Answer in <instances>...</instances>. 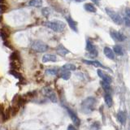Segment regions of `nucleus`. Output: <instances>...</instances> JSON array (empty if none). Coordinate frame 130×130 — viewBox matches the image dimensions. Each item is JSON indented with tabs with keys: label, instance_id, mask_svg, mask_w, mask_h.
Masks as SVG:
<instances>
[{
	"label": "nucleus",
	"instance_id": "c85d7f7f",
	"mask_svg": "<svg viewBox=\"0 0 130 130\" xmlns=\"http://www.w3.org/2000/svg\"><path fill=\"white\" fill-rule=\"evenodd\" d=\"M124 24H125L126 26L130 27V18H128V17L124 18Z\"/></svg>",
	"mask_w": 130,
	"mask_h": 130
},
{
	"label": "nucleus",
	"instance_id": "c756f323",
	"mask_svg": "<svg viewBox=\"0 0 130 130\" xmlns=\"http://www.w3.org/2000/svg\"><path fill=\"white\" fill-rule=\"evenodd\" d=\"M7 7L4 6V5H3V3L0 5V10H1L2 12H4L5 11H7Z\"/></svg>",
	"mask_w": 130,
	"mask_h": 130
},
{
	"label": "nucleus",
	"instance_id": "b1692460",
	"mask_svg": "<svg viewBox=\"0 0 130 130\" xmlns=\"http://www.w3.org/2000/svg\"><path fill=\"white\" fill-rule=\"evenodd\" d=\"M42 13L45 17H48L51 14V9L49 7H44L42 10Z\"/></svg>",
	"mask_w": 130,
	"mask_h": 130
},
{
	"label": "nucleus",
	"instance_id": "6ab92c4d",
	"mask_svg": "<svg viewBox=\"0 0 130 130\" xmlns=\"http://www.w3.org/2000/svg\"><path fill=\"white\" fill-rule=\"evenodd\" d=\"M9 32H8L7 29L5 28H2L1 31H0V36H1V38H3V40L6 41L7 38H8V36H9Z\"/></svg>",
	"mask_w": 130,
	"mask_h": 130
},
{
	"label": "nucleus",
	"instance_id": "412c9836",
	"mask_svg": "<svg viewBox=\"0 0 130 130\" xmlns=\"http://www.w3.org/2000/svg\"><path fill=\"white\" fill-rule=\"evenodd\" d=\"M113 51H114V52H115V54H116L118 55H124L123 49H122V47L120 46H118V45H116V46H114Z\"/></svg>",
	"mask_w": 130,
	"mask_h": 130
},
{
	"label": "nucleus",
	"instance_id": "5701e85b",
	"mask_svg": "<svg viewBox=\"0 0 130 130\" xmlns=\"http://www.w3.org/2000/svg\"><path fill=\"white\" fill-rule=\"evenodd\" d=\"M9 73H10L11 75L13 76H15V78L19 79V80H21L22 79V76H21V75H20V73L18 72H16L15 69H13V70H10L9 71Z\"/></svg>",
	"mask_w": 130,
	"mask_h": 130
},
{
	"label": "nucleus",
	"instance_id": "9d476101",
	"mask_svg": "<svg viewBox=\"0 0 130 130\" xmlns=\"http://www.w3.org/2000/svg\"><path fill=\"white\" fill-rule=\"evenodd\" d=\"M103 52H104V55L107 56V58H109L110 59H115V52H114V51H112L111 48L106 46L103 49Z\"/></svg>",
	"mask_w": 130,
	"mask_h": 130
},
{
	"label": "nucleus",
	"instance_id": "f8f14e48",
	"mask_svg": "<svg viewBox=\"0 0 130 130\" xmlns=\"http://www.w3.org/2000/svg\"><path fill=\"white\" fill-rule=\"evenodd\" d=\"M104 99H105V103L107 105L108 107H111L112 104H113V101H112V98L111 96L109 93H107L105 94V97H104Z\"/></svg>",
	"mask_w": 130,
	"mask_h": 130
},
{
	"label": "nucleus",
	"instance_id": "f3484780",
	"mask_svg": "<svg viewBox=\"0 0 130 130\" xmlns=\"http://www.w3.org/2000/svg\"><path fill=\"white\" fill-rule=\"evenodd\" d=\"M117 118H118V120H119L122 124H124L126 122V115L123 111H120L118 113Z\"/></svg>",
	"mask_w": 130,
	"mask_h": 130
},
{
	"label": "nucleus",
	"instance_id": "473e14b6",
	"mask_svg": "<svg viewBox=\"0 0 130 130\" xmlns=\"http://www.w3.org/2000/svg\"><path fill=\"white\" fill-rule=\"evenodd\" d=\"M4 2H5V0H0V3H1V4L4 3Z\"/></svg>",
	"mask_w": 130,
	"mask_h": 130
},
{
	"label": "nucleus",
	"instance_id": "4be33fe9",
	"mask_svg": "<svg viewBox=\"0 0 130 130\" xmlns=\"http://www.w3.org/2000/svg\"><path fill=\"white\" fill-rule=\"evenodd\" d=\"M63 70H69V71H72V70H76V66L72 63H67L64 64L62 67Z\"/></svg>",
	"mask_w": 130,
	"mask_h": 130
},
{
	"label": "nucleus",
	"instance_id": "f257e3e1",
	"mask_svg": "<svg viewBox=\"0 0 130 130\" xmlns=\"http://www.w3.org/2000/svg\"><path fill=\"white\" fill-rule=\"evenodd\" d=\"M95 104H96V100L94 98H92V97L87 98V99H85L83 101V103H81V111L86 114L90 113L94 110Z\"/></svg>",
	"mask_w": 130,
	"mask_h": 130
},
{
	"label": "nucleus",
	"instance_id": "72a5a7b5",
	"mask_svg": "<svg viewBox=\"0 0 130 130\" xmlns=\"http://www.w3.org/2000/svg\"><path fill=\"white\" fill-rule=\"evenodd\" d=\"M75 1H76V2H83V1H85V0H75Z\"/></svg>",
	"mask_w": 130,
	"mask_h": 130
},
{
	"label": "nucleus",
	"instance_id": "2f4dec72",
	"mask_svg": "<svg viewBox=\"0 0 130 130\" xmlns=\"http://www.w3.org/2000/svg\"><path fill=\"white\" fill-rule=\"evenodd\" d=\"M76 128L74 127V126H72V125H69L68 126V129H75Z\"/></svg>",
	"mask_w": 130,
	"mask_h": 130
},
{
	"label": "nucleus",
	"instance_id": "cd10ccee",
	"mask_svg": "<svg viewBox=\"0 0 130 130\" xmlns=\"http://www.w3.org/2000/svg\"><path fill=\"white\" fill-rule=\"evenodd\" d=\"M89 53H90V54H89V56L90 57H96L97 55H98V51L95 50V49H93V51H89Z\"/></svg>",
	"mask_w": 130,
	"mask_h": 130
},
{
	"label": "nucleus",
	"instance_id": "7c9ffc66",
	"mask_svg": "<svg viewBox=\"0 0 130 130\" xmlns=\"http://www.w3.org/2000/svg\"><path fill=\"white\" fill-rule=\"evenodd\" d=\"M125 12H126V15H127L128 17L130 18V8H126Z\"/></svg>",
	"mask_w": 130,
	"mask_h": 130
},
{
	"label": "nucleus",
	"instance_id": "0eeeda50",
	"mask_svg": "<svg viewBox=\"0 0 130 130\" xmlns=\"http://www.w3.org/2000/svg\"><path fill=\"white\" fill-rule=\"evenodd\" d=\"M97 72H98V75L99 76L100 78L103 79V80L107 81V82H108V83H111V82L112 78L108 74H107L106 72H104L103 70H101V69H99V70L97 71Z\"/></svg>",
	"mask_w": 130,
	"mask_h": 130
},
{
	"label": "nucleus",
	"instance_id": "dca6fc26",
	"mask_svg": "<svg viewBox=\"0 0 130 130\" xmlns=\"http://www.w3.org/2000/svg\"><path fill=\"white\" fill-rule=\"evenodd\" d=\"M66 20H67V21L69 24V26L71 27L72 29H73L74 31H77V28H76V24L77 23L76 21H74L73 20H72L71 18H69V17H66Z\"/></svg>",
	"mask_w": 130,
	"mask_h": 130
},
{
	"label": "nucleus",
	"instance_id": "bb28decb",
	"mask_svg": "<svg viewBox=\"0 0 130 130\" xmlns=\"http://www.w3.org/2000/svg\"><path fill=\"white\" fill-rule=\"evenodd\" d=\"M93 49H94V46H93V44H91V43L88 41L87 43H86V50H87L88 51H91L93 50Z\"/></svg>",
	"mask_w": 130,
	"mask_h": 130
},
{
	"label": "nucleus",
	"instance_id": "aec40b11",
	"mask_svg": "<svg viewBox=\"0 0 130 130\" xmlns=\"http://www.w3.org/2000/svg\"><path fill=\"white\" fill-rule=\"evenodd\" d=\"M101 85L106 92L108 93L110 90H111V85H110V83L107 82V81H104V80L101 81Z\"/></svg>",
	"mask_w": 130,
	"mask_h": 130
},
{
	"label": "nucleus",
	"instance_id": "ddd939ff",
	"mask_svg": "<svg viewBox=\"0 0 130 130\" xmlns=\"http://www.w3.org/2000/svg\"><path fill=\"white\" fill-rule=\"evenodd\" d=\"M83 63H87L89 65H93L96 68H104L103 66V64L101 63H99V61H89V60H83Z\"/></svg>",
	"mask_w": 130,
	"mask_h": 130
},
{
	"label": "nucleus",
	"instance_id": "423d86ee",
	"mask_svg": "<svg viewBox=\"0 0 130 130\" xmlns=\"http://www.w3.org/2000/svg\"><path fill=\"white\" fill-rule=\"evenodd\" d=\"M111 36L115 41H119V42H123L126 38V37L124 34H122L121 32L115 31V30L111 31Z\"/></svg>",
	"mask_w": 130,
	"mask_h": 130
},
{
	"label": "nucleus",
	"instance_id": "6e6552de",
	"mask_svg": "<svg viewBox=\"0 0 130 130\" xmlns=\"http://www.w3.org/2000/svg\"><path fill=\"white\" fill-rule=\"evenodd\" d=\"M57 61V57L55 55L51 54H46L42 57V62L43 63H47V62H56Z\"/></svg>",
	"mask_w": 130,
	"mask_h": 130
},
{
	"label": "nucleus",
	"instance_id": "f03ea898",
	"mask_svg": "<svg viewBox=\"0 0 130 130\" xmlns=\"http://www.w3.org/2000/svg\"><path fill=\"white\" fill-rule=\"evenodd\" d=\"M44 25L51 28L55 32H63L64 30L66 24L60 20H55V21H46L44 23Z\"/></svg>",
	"mask_w": 130,
	"mask_h": 130
},
{
	"label": "nucleus",
	"instance_id": "a878e982",
	"mask_svg": "<svg viewBox=\"0 0 130 130\" xmlns=\"http://www.w3.org/2000/svg\"><path fill=\"white\" fill-rule=\"evenodd\" d=\"M46 73L47 75L55 76L57 74V70H55V69H47V70L46 71Z\"/></svg>",
	"mask_w": 130,
	"mask_h": 130
},
{
	"label": "nucleus",
	"instance_id": "20e7f679",
	"mask_svg": "<svg viewBox=\"0 0 130 130\" xmlns=\"http://www.w3.org/2000/svg\"><path fill=\"white\" fill-rule=\"evenodd\" d=\"M42 93L43 94L47 97L48 99H50V100L52 102V103H57V96L55 94V93L54 92V90L50 88V87H45L42 89Z\"/></svg>",
	"mask_w": 130,
	"mask_h": 130
},
{
	"label": "nucleus",
	"instance_id": "9b49d317",
	"mask_svg": "<svg viewBox=\"0 0 130 130\" xmlns=\"http://www.w3.org/2000/svg\"><path fill=\"white\" fill-rule=\"evenodd\" d=\"M56 52L58 53L59 55L64 56V55H66L67 54H68L69 51L68 50V49L65 48L63 45H59V46L56 47Z\"/></svg>",
	"mask_w": 130,
	"mask_h": 130
},
{
	"label": "nucleus",
	"instance_id": "1a4fd4ad",
	"mask_svg": "<svg viewBox=\"0 0 130 130\" xmlns=\"http://www.w3.org/2000/svg\"><path fill=\"white\" fill-rule=\"evenodd\" d=\"M67 110H68V114L70 115V116H71V118H72V120L73 121V124H74L76 127H78V126H80V120H79V118L77 117L74 113H73L70 109H68V108H67Z\"/></svg>",
	"mask_w": 130,
	"mask_h": 130
},
{
	"label": "nucleus",
	"instance_id": "393cba45",
	"mask_svg": "<svg viewBox=\"0 0 130 130\" xmlns=\"http://www.w3.org/2000/svg\"><path fill=\"white\" fill-rule=\"evenodd\" d=\"M10 59L11 60H13V61L19 59H20V56H19L18 52H13V53H12V54L11 55V56H10Z\"/></svg>",
	"mask_w": 130,
	"mask_h": 130
},
{
	"label": "nucleus",
	"instance_id": "7ed1b4c3",
	"mask_svg": "<svg viewBox=\"0 0 130 130\" xmlns=\"http://www.w3.org/2000/svg\"><path fill=\"white\" fill-rule=\"evenodd\" d=\"M31 47L34 51H37V52H46L48 50V46L44 43L42 41H39V40H36L34 41L31 44Z\"/></svg>",
	"mask_w": 130,
	"mask_h": 130
},
{
	"label": "nucleus",
	"instance_id": "2eb2a0df",
	"mask_svg": "<svg viewBox=\"0 0 130 130\" xmlns=\"http://www.w3.org/2000/svg\"><path fill=\"white\" fill-rule=\"evenodd\" d=\"M28 5L34 7H39L42 5V0H30Z\"/></svg>",
	"mask_w": 130,
	"mask_h": 130
},
{
	"label": "nucleus",
	"instance_id": "4468645a",
	"mask_svg": "<svg viewBox=\"0 0 130 130\" xmlns=\"http://www.w3.org/2000/svg\"><path fill=\"white\" fill-rule=\"evenodd\" d=\"M84 7H85V9L87 11H89V12H96V7H94V5H93V3H86V4H85V6H84Z\"/></svg>",
	"mask_w": 130,
	"mask_h": 130
},
{
	"label": "nucleus",
	"instance_id": "39448f33",
	"mask_svg": "<svg viewBox=\"0 0 130 130\" xmlns=\"http://www.w3.org/2000/svg\"><path fill=\"white\" fill-rule=\"evenodd\" d=\"M106 12H107V14L110 16V18H111L116 24H121L122 22H123V20L120 17V15L119 14H117L116 12H115L114 11L106 9Z\"/></svg>",
	"mask_w": 130,
	"mask_h": 130
},
{
	"label": "nucleus",
	"instance_id": "a211bd4d",
	"mask_svg": "<svg viewBox=\"0 0 130 130\" xmlns=\"http://www.w3.org/2000/svg\"><path fill=\"white\" fill-rule=\"evenodd\" d=\"M60 77L62 79L67 80L71 77V72H69V70H63L60 73Z\"/></svg>",
	"mask_w": 130,
	"mask_h": 130
}]
</instances>
